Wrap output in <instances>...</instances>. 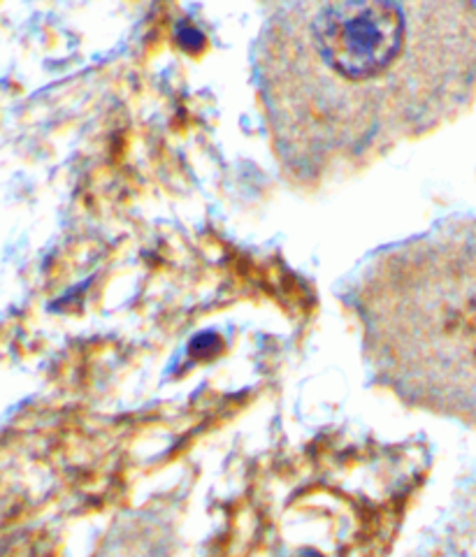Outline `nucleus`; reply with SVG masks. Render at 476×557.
I'll return each mask as SVG.
<instances>
[{
  "mask_svg": "<svg viewBox=\"0 0 476 557\" xmlns=\"http://www.w3.org/2000/svg\"><path fill=\"white\" fill-rule=\"evenodd\" d=\"M252 89L279 180L319 196L465 112L472 0H279L252 45Z\"/></svg>",
  "mask_w": 476,
  "mask_h": 557,
  "instance_id": "obj_1",
  "label": "nucleus"
}]
</instances>
